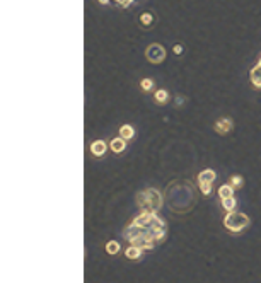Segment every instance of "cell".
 <instances>
[{
  "instance_id": "1",
  "label": "cell",
  "mask_w": 261,
  "mask_h": 283,
  "mask_svg": "<svg viewBox=\"0 0 261 283\" xmlns=\"http://www.w3.org/2000/svg\"><path fill=\"white\" fill-rule=\"evenodd\" d=\"M167 224L159 214L140 211L123 230L128 246H137L145 252L154 251L167 239Z\"/></svg>"
},
{
  "instance_id": "2",
  "label": "cell",
  "mask_w": 261,
  "mask_h": 283,
  "mask_svg": "<svg viewBox=\"0 0 261 283\" xmlns=\"http://www.w3.org/2000/svg\"><path fill=\"white\" fill-rule=\"evenodd\" d=\"M135 203L140 208V211H154V214H159V210L164 205V196L157 188H145L137 193Z\"/></svg>"
},
{
  "instance_id": "3",
  "label": "cell",
  "mask_w": 261,
  "mask_h": 283,
  "mask_svg": "<svg viewBox=\"0 0 261 283\" xmlns=\"http://www.w3.org/2000/svg\"><path fill=\"white\" fill-rule=\"evenodd\" d=\"M222 224L225 227V230L230 232V234H241V232H244L251 225V219H249V215L235 210V211L225 214Z\"/></svg>"
},
{
  "instance_id": "4",
  "label": "cell",
  "mask_w": 261,
  "mask_h": 283,
  "mask_svg": "<svg viewBox=\"0 0 261 283\" xmlns=\"http://www.w3.org/2000/svg\"><path fill=\"white\" fill-rule=\"evenodd\" d=\"M166 48L162 46L161 43H150L145 48V58L154 65H159L166 60Z\"/></svg>"
},
{
  "instance_id": "5",
  "label": "cell",
  "mask_w": 261,
  "mask_h": 283,
  "mask_svg": "<svg viewBox=\"0 0 261 283\" xmlns=\"http://www.w3.org/2000/svg\"><path fill=\"white\" fill-rule=\"evenodd\" d=\"M213 130L217 131L219 135H229L230 131L234 130L232 118H227V116H220V118L213 123Z\"/></svg>"
},
{
  "instance_id": "6",
  "label": "cell",
  "mask_w": 261,
  "mask_h": 283,
  "mask_svg": "<svg viewBox=\"0 0 261 283\" xmlns=\"http://www.w3.org/2000/svg\"><path fill=\"white\" fill-rule=\"evenodd\" d=\"M107 149H110V144H107L106 140H102V138H97L94 142H91V147H89L92 157H96V159L104 157Z\"/></svg>"
},
{
  "instance_id": "7",
  "label": "cell",
  "mask_w": 261,
  "mask_h": 283,
  "mask_svg": "<svg viewBox=\"0 0 261 283\" xmlns=\"http://www.w3.org/2000/svg\"><path fill=\"white\" fill-rule=\"evenodd\" d=\"M128 144H130V142H126L125 138H121V136L118 135V136H115V138L110 140V150L113 154L120 155L128 149Z\"/></svg>"
},
{
  "instance_id": "8",
  "label": "cell",
  "mask_w": 261,
  "mask_h": 283,
  "mask_svg": "<svg viewBox=\"0 0 261 283\" xmlns=\"http://www.w3.org/2000/svg\"><path fill=\"white\" fill-rule=\"evenodd\" d=\"M171 101V94L166 89H156L154 90V103L157 106H166Z\"/></svg>"
},
{
  "instance_id": "9",
  "label": "cell",
  "mask_w": 261,
  "mask_h": 283,
  "mask_svg": "<svg viewBox=\"0 0 261 283\" xmlns=\"http://www.w3.org/2000/svg\"><path fill=\"white\" fill-rule=\"evenodd\" d=\"M118 135L121 136V138H125L126 142H132L133 138H135L137 131H135V126L133 125H121L120 130H118Z\"/></svg>"
},
{
  "instance_id": "10",
  "label": "cell",
  "mask_w": 261,
  "mask_h": 283,
  "mask_svg": "<svg viewBox=\"0 0 261 283\" xmlns=\"http://www.w3.org/2000/svg\"><path fill=\"white\" fill-rule=\"evenodd\" d=\"M249 80L254 89H261V65L256 63L249 72Z\"/></svg>"
},
{
  "instance_id": "11",
  "label": "cell",
  "mask_w": 261,
  "mask_h": 283,
  "mask_svg": "<svg viewBox=\"0 0 261 283\" xmlns=\"http://www.w3.org/2000/svg\"><path fill=\"white\" fill-rule=\"evenodd\" d=\"M215 179H217V173L213 169H203L197 176V183H215Z\"/></svg>"
},
{
  "instance_id": "12",
  "label": "cell",
  "mask_w": 261,
  "mask_h": 283,
  "mask_svg": "<svg viewBox=\"0 0 261 283\" xmlns=\"http://www.w3.org/2000/svg\"><path fill=\"white\" fill-rule=\"evenodd\" d=\"M143 252H145V251L140 249V247L128 246L126 249H125V257H126V260H130V261H138V260H142Z\"/></svg>"
},
{
  "instance_id": "13",
  "label": "cell",
  "mask_w": 261,
  "mask_h": 283,
  "mask_svg": "<svg viewBox=\"0 0 261 283\" xmlns=\"http://www.w3.org/2000/svg\"><path fill=\"white\" fill-rule=\"evenodd\" d=\"M220 206L227 211H235L237 210V198L235 196H230V198H224V200H220Z\"/></svg>"
},
{
  "instance_id": "14",
  "label": "cell",
  "mask_w": 261,
  "mask_h": 283,
  "mask_svg": "<svg viewBox=\"0 0 261 283\" xmlns=\"http://www.w3.org/2000/svg\"><path fill=\"white\" fill-rule=\"evenodd\" d=\"M234 191H235V190L227 183V184H222V186H220V188L217 190V195H219L220 200H224V198H230V196H234Z\"/></svg>"
},
{
  "instance_id": "15",
  "label": "cell",
  "mask_w": 261,
  "mask_h": 283,
  "mask_svg": "<svg viewBox=\"0 0 261 283\" xmlns=\"http://www.w3.org/2000/svg\"><path fill=\"white\" fill-rule=\"evenodd\" d=\"M229 184L232 186V188L235 191H239V190H243L244 188V178L241 174H232L229 178Z\"/></svg>"
},
{
  "instance_id": "16",
  "label": "cell",
  "mask_w": 261,
  "mask_h": 283,
  "mask_svg": "<svg viewBox=\"0 0 261 283\" xmlns=\"http://www.w3.org/2000/svg\"><path fill=\"white\" fill-rule=\"evenodd\" d=\"M104 249H106V252L110 256H116L118 252L121 251V244L118 241H107L106 246H104Z\"/></svg>"
},
{
  "instance_id": "17",
  "label": "cell",
  "mask_w": 261,
  "mask_h": 283,
  "mask_svg": "<svg viewBox=\"0 0 261 283\" xmlns=\"http://www.w3.org/2000/svg\"><path fill=\"white\" fill-rule=\"evenodd\" d=\"M140 89H142L145 94L154 92V90H156V82H154V79H148V77L142 79V80H140Z\"/></svg>"
},
{
  "instance_id": "18",
  "label": "cell",
  "mask_w": 261,
  "mask_h": 283,
  "mask_svg": "<svg viewBox=\"0 0 261 283\" xmlns=\"http://www.w3.org/2000/svg\"><path fill=\"white\" fill-rule=\"evenodd\" d=\"M138 19H140V24L143 28H150L154 24V14L152 12H142Z\"/></svg>"
},
{
  "instance_id": "19",
  "label": "cell",
  "mask_w": 261,
  "mask_h": 283,
  "mask_svg": "<svg viewBox=\"0 0 261 283\" xmlns=\"http://www.w3.org/2000/svg\"><path fill=\"white\" fill-rule=\"evenodd\" d=\"M198 190L205 198H208V196L212 195V191H213V183H198Z\"/></svg>"
},
{
  "instance_id": "20",
  "label": "cell",
  "mask_w": 261,
  "mask_h": 283,
  "mask_svg": "<svg viewBox=\"0 0 261 283\" xmlns=\"http://www.w3.org/2000/svg\"><path fill=\"white\" fill-rule=\"evenodd\" d=\"M172 52H174V55H181L183 53V46H181V44H174Z\"/></svg>"
},
{
  "instance_id": "21",
  "label": "cell",
  "mask_w": 261,
  "mask_h": 283,
  "mask_svg": "<svg viewBox=\"0 0 261 283\" xmlns=\"http://www.w3.org/2000/svg\"><path fill=\"white\" fill-rule=\"evenodd\" d=\"M258 63L261 65V55H259V58H258Z\"/></svg>"
}]
</instances>
